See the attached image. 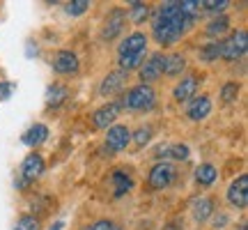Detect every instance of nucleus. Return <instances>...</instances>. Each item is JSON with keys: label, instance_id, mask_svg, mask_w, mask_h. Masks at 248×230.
I'll use <instances>...</instances> for the list:
<instances>
[{"label": "nucleus", "instance_id": "39448f33", "mask_svg": "<svg viewBox=\"0 0 248 230\" xmlns=\"http://www.w3.org/2000/svg\"><path fill=\"white\" fill-rule=\"evenodd\" d=\"M228 200H230L234 207L244 210L248 205V175H239L228 189Z\"/></svg>", "mask_w": 248, "mask_h": 230}, {"label": "nucleus", "instance_id": "9d476101", "mask_svg": "<svg viewBox=\"0 0 248 230\" xmlns=\"http://www.w3.org/2000/svg\"><path fill=\"white\" fill-rule=\"evenodd\" d=\"M53 69L58 74H74V71H78V58H76V53L60 51L53 58Z\"/></svg>", "mask_w": 248, "mask_h": 230}, {"label": "nucleus", "instance_id": "f3484780", "mask_svg": "<svg viewBox=\"0 0 248 230\" xmlns=\"http://www.w3.org/2000/svg\"><path fill=\"white\" fill-rule=\"evenodd\" d=\"M212 212H214V200H212V198L202 196V198H195V200H193V216H195V221H207V219L212 216Z\"/></svg>", "mask_w": 248, "mask_h": 230}, {"label": "nucleus", "instance_id": "c756f323", "mask_svg": "<svg viewBox=\"0 0 248 230\" xmlns=\"http://www.w3.org/2000/svg\"><path fill=\"white\" fill-rule=\"evenodd\" d=\"M168 154L175 159H188V148L186 145H172V148H168Z\"/></svg>", "mask_w": 248, "mask_h": 230}, {"label": "nucleus", "instance_id": "dca6fc26", "mask_svg": "<svg viewBox=\"0 0 248 230\" xmlns=\"http://www.w3.org/2000/svg\"><path fill=\"white\" fill-rule=\"evenodd\" d=\"M46 138H48V127H46V124H35V127H30V129L23 133V143L30 145V148L42 145Z\"/></svg>", "mask_w": 248, "mask_h": 230}, {"label": "nucleus", "instance_id": "5701e85b", "mask_svg": "<svg viewBox=\"0 0 248 230\" xmlns=\"http://www.w3.org/2000/svg\"><path fill=\"white\" fill-rule=\"evenodd\" d=\"M142 58H145V51L142 53H133V55H120V67H122V71L136 69V67H140Z\"/></svg>", "mask_w": 248, "mask_h": 230}, {"label": "nucleus", "instance_id": "c85d7f7f", "mask_svg": "<svg viewBox=\"0 0 248 230\" xmlns=\"http://www.w3.org/2000/svg\"><path fill=\"white\" fill-rule=\"evenodd\" d=\"M228 5H230L228 0H204V2H200V7L207 9V12H223Z\"/></svg>", "mask_w": 248, "mask_h": 230}, {"label": "nucleus", "instance_id": "bb28decb", "mask_svg": "<svg viewBox=\"0 0 248 230\" xmlns=\"http://www.w3.org/2000/svg\"><path fill=\"white\" fill-rule=\"evenodd\" d=\"M237 95H239V85H237V83H225V85H223V90H221L223 101H234Z\"/></svg>", "mask_w": 248, "mask_h": 230}, {"label": "nucleus", "instance_id": "f03ea898", "mask_svg": "<svg viewBox=\"0 0 248 230\" xmlns=\"http://www.w3.org/2000/svg\"><path fill=\"white\" fill-rule=\"evenodd\" d=\"M154 101H156L154 90H152L147 83H140V85L131 88L124 95L122 101H120V106L131 108V111H147V108L154 106Z\"/></svg>", "mask_w": 248, "mask_h": 230}, {"label": "nucleus", "instance_id": "ddd939ff", "mask_svg": "<svg viewBox=\"0 0 248 230\" xmlns=\"http://www.w3.org/2000/svg\"><path fill=\"white\" fill-rule=\"evenodd\" d=\"M145 46H147V39L142 33H133L124 39L122 44H120V55H133V53H142L145 51Z\"/></svg>", "mask_w": 248, "mask_h": 230}, {"label": "nucleus", "instance_id": "473e14b6", "mask_svg": "<svg viewBox=\"0 0 248 230\" xmlns=\"http://www.w3.org/2000/svg\"><path fill=\"white\" fill-rule=\"evenodd\" d=\"M12 90H14V85H12V83H0V99H9Z\"/></svg>", "mask_w": 248, "mask_h": 230}, {"label": "nucleus", "instance_id": "72a5a7b5", "mask_svg": "<svg viewBox=\"0 0 248 230\" xmlns=\"http://www.w3.org/2000/svg\"><path fill=\"white\" fill-rule=\"evenodd\" d=\"M51 230H62V223H53V228Z\"/></svg>", "mask_w": 248, "mask_h": 230}, {"label": "nucleus", "instance_id": "2f4dec72", "mask_svg": "<svg viewBox=\"0 0 248 230\" xmlns=\"http://www.w3.org/2000/svg\"><path fill=\"white\" fill-rule=\"evenodd\" d=\"M152 138V131H150V127H142V129H138L136 131V136H133V141L138 143V145H145V143Z\"/></svg>", "mask_w": 248, "mask_h": 230}, {"label": "nucleus", "instance_id": "9b49d317", "mask_svg": "<svg viewBox=\"0 0 248 230\" xmlns=\"http://www.w3.org/2000/svg\"><path fill=\"white\" fill-rule=\"evenodd\" d=\"M42 170H44V159H42L37 152L28 154L26 161H23V166H21V173H23V177H26V182H32L35 177H39L42 175Z\"/></svg>", "mask_w": 248, "mask_h": 230}, {"label": "nucleus", "instance_id": "393cba45", "mask_svg": "<svg viewBox=\"0 0 248 230\" xmlns=\"http://www.w3.org/2000/svg\"><path fill=\"white\" fill-rule=\"evenodd\" d=\"M150 14V9L145 2H131V12H129V16H131L133 23H142L145 18Z\"/></svg>", "mask_w": 248, "mask_h": 230}, {"label": "nucleus", "instance_id": "aec40b11", "mask_svg": "<svg viewBox=\"0 0 248 230\" xmlns=\"http://www.w3.org/2000/svg\"><path fill=\"white\" fill-rule=\"evenodd\" d=\"M195 180H198L200 184H204V186L214 184V180H216V168H214L212 164H202V166H198V170H195Z\"/></svg>", "mask_w": 248, "mask_h": 230}, {"label": "nucleus", "instance_id": "f8f14e48", "mask_svg": "<svg viewBox=\"0 0 248 230\" xmlns=\"http://www.w3.org/2000/svg\"><path fill=\"white\" fill-rule=\"evenodd\" d=\"M209 111H212V101H209V97H207V95H200V97H195L193 101L188 104L186 115L198 122V120H204V117L209 115Z\"/></svg>", "mask_w": 248, "mask_h": 230}, {"label": "nucleus", "instance_id": "6ab92c4d", "mask_svg": "<svg viewBox=\"0 0 248 230\" xmlns=\"http://www.w3.org/2000/svg\"><path fill=\"white\" fill-rule=\"evenodd\" d=\"M186 67V60L184 55H168L166 58V67H163V74H168V76H177L182 74Z\"/></svg>", "mask_w": 248, "mask_h": 230}, {"label": "nucleus", "instance_id": "20e7f679", "mask_svg": "<svg viewBox=\"0 0 248 230\" xmlns=\"http://www.w3.org/2000/svg\"><path fill=\"white\" fill-rule=\"evenodd\" d=\"M175 175H177V170H175V166L172 164H156L154 168L150 170V189H154V191H161V189H168L172 182H175Z\"/></svg>", "mask_w": 248, "mask_h": 230}, {"label": "nucleus", "instance_id": "a211bd4d", "mask_svg": "<svg viewBox=\"0 0 248 230\" xmlns=\"http://www.w3.org/2000/svg\"><path fill=\"white\" fill-rule=\"evenodd\" d=\"M67 97H69V90L64 88V85H60V83H55V85H51V88L46 90V104L53 108L60 106Z\"/></svg>", "mask_w": 248, "mask_h": 230}, {"label": "nucleus", "instance_id": "423d86ee", "mask_svg": "<svg viewBox=\"0 0 248 230\" xmlns=\"http://www.w3.org/2000/svg\"><path fill=\"white\" fill-rule=\"evenodd\" d=\"M131 141V131L124 127V124H117V127H110L106 133V148L113 152H122Z\"/></svg>", "mask_w": 248, "mask_h": 230}, {"label": "nucleus", "instance_id": "1a4fd4ad", "mask_svg": "<svg viewBox=\"0 0 248 230\" xmlns=\"http://www.w3.org/2000/svg\"><path fill=\"white\" fill-rule=\"evenodd\" d=\"M163 67H166V55H161V53L152 55L150 60H147L140 67V79H142V83H145V81H156L161 74H163Z\"/></svg>", "mask_w": 248, "mask_h": 230}, {"label": "nucleus", "instance_id": "0eeeda50", "mask_svg": "<svg viewBox=\"0 0 248 230\" xmlns=\"http://www.w3.org/2000/svg\"><path fill=\"white\" fill-rule=\"evenodd\" d=\"M120 101H110V104H106V106H101L97 111V113L92 115V124L94 127H99V129H108V124L115 122V117L120 115Z\"/></svg>", "mask_w": 248, "mask_h": 230}, {"label": "nucleus", "instance_id": "7ed1b4c3", "mask_svg": "<svg viewBox=\"0 0 248 230\" xmlns=\"http://www.w3.org/2000/svg\"><path fill=\"white\" fill-rule=\"evenodd\" d=\"M246 49H248V35L244 30H237L225 42H221V58H225V60H239L241 55L246 53Z\"/></svg>", "mask_w": 248, "mask_h": 230}, {"label": "nucleus", "instance_id": "4468645a", "mask_svg": "<svg viewBox=\"0 0 248 230\" xmlns=\"http://www.w3.org/2000/svg\"><path fill=\"white\" fill-rule=\"evenodd\" d=\"M124 79H126V74H124V71H113V74H108L106 79H104V83H101L99 92H101L104 97H108V95H115V92H120V90H122Z\"/></svg>", "mask_w": 248, "mask_h": 230}, {"label": "nucleus", "instance_id": "a878e982", "mask_svg": "<svg viewBox=\"0 0 248 230\" xmlns=\"http://www.w3.org/2000/svg\"><path fill=\"white\" fill-rule=\"evenodd\" d=\"M14 230H39V221H37L35 216L26 214V216H21V219L16 221Z\"/></svg>", "mask_w": 248, "mask_h": 230}, {"label": "nucleus", "instance_id": "412c9836", "mask_svg": "<svg viewBox=\"0 0 248 230\" xmlns=\"http://www.w3.org/2000/svg\"><path fill=\"white\" fill-rule=\"evenodd\" d=\"M113 182H115V196H124L133 186L131 177L126 175V173H122V170H115V173H113Z\"/></svg>", "mask_w": 248, "mask_h": 230}, {"label": "nucleus", "instance_id": "cd10ccee", "mask_svg": "<svg viewBox=\"0 0 248 230\" xmlns=\"http://www.w3.org/2000/svg\"><path fill=\"white\" fill-rule=\"evenodd\" d=\"M88 7H90L88 0H74V2L67 5V12H69L71 16H78V14H83V12H88Z\"/></svg>", "mask_w": 248, "mask_h": 230}, {"label": "nucleus", "instance_id": "7c9ffc66", "mask_svg": "<svg viewBox=\"0 0 248 230\" xmlns=\"http://www.w3.org/2000/svg\"><path fill=\"white\" fill-rule=\"evenodd\" d=\"M83 230H122V228L115 226L113 221H97V223H92V226H88V228H83Z\"/></svg>", "mask_w": 248, "mask_h": 230}, {"label": "nucleus", "instance_id": "f257e3e1", "mask_svg": "<svg viewBox=\"0 0 248 230\" xmlns=\"http://www.w3.org/2000/svg\"><path fill=\"white\" fill-rule=\"evenodd\" d=\"M191 26H193V18L182 14L179 2H163L156 12V16H154L152 30H154V37H156L159 44L170 46L175 44Z\"/></svg>", "mask_w": 248, "mask_h": 230}, {"label": "nucleus", "instance_id": "b1692460", "mask_svg": "<svg viewBox=\"0 0 248 230\" xmlns=\"http://www.w3.org/2000/svg\"><path fill=\"white\" fill-rule=\"evenodd\" d=\"M228 28H230V21H228V16H218V18H214L212 23L207 26V35H212V37L223 35Z\"/></svg>", "mask_w": 248, "mask_h": 230}, {"label": "nucleus", "instance_id": "2eb2a0df", "mask_svg": "<svg viewBox=\"0 0 248 230\" xmlns=\"http://www.w3.org/2000/svg\"><path fill=\"white\" fill-rule=\"evenodd\" d=\"M195 92H198V79L195 76H186L177 83V88H175V99L177 101H188L191 97H195Z\"/></svg>", "mask_w": 248, "mask_h": 230}, {"label": "nucleus", "instance_id": "6e6552de", "mask_svg": "<svg viewBox=\"0 0 248 230\" xmlns=\"http://www.w3.org/2000/svg\"><path fill=\"white\" fill-rule=\"evenodd\" d=\"M124 23H126V14H124L122 9H113L106 18V26L101 30V37L104 39H115L120 35V30L124 28Z\"/></svg>", "mask_w": 248, "mask_h": 230}, {"label": "nucleus", "instance_id": "4be33fe9", "mask_svg": "<svg viewBox=\"0 0 248 230\" xmlns=\"http://www.w3.org/2000/svg\"><path fill=\"white\" fill-rule=\"evenodd\" d=\"M200 58L204 62H214L221 58V42H209L207 46H202V51H200Z\"/></svg>", "mask_w": 248, "mask_h": 230}]
</instances>
